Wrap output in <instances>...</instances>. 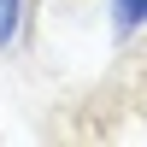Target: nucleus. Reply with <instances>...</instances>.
Listing matches in <instances>:
<instances>
[{"label": "nucleus", "instance_id": "f257e3e1", "mask_svg": "<svg viewBox=\"0 0 147 147\" xmlns=\"http://www.w3.org/2000/svg\"><path fill=\"white\" fill-rule=\"evenodd\" d=\"M106 12H112V35L118 41H129V35L147 24V0H106Z\"/></svg>", "mask_w": 147, "mask_h": 147}, {"label": "nucleus", "instance_id": "f03ea898", "mask_svg": "<svg viewBox=\"0 0 147 147\" xmlns=\"http://www.w3.org/2000/svg\"><path fill=\"white\" fill-rule=\"evenodd\" d=\"M18 30H24V0H0V53L18 41Z\"/></svg>", "mask_w": 147, "mask_h": 147}]
</instances>
